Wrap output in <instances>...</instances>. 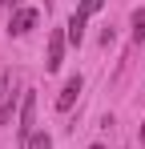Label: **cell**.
<instances>
[{
    "label": "cell",
    "instance_id": "7a4b0ae2",
    "mask_svg": "<svg viewBox=\"0 0 145 149\" xmlns=\"http://www.w3.org/2000/svg\"><path fill=\"white\" fill-rule=\"evenodd\" d=\"M65 40H69V36H65L61 28L48 36V61H45V69H48V73H56V69H61V61H65Z\"/></svg>",
    "mask_w": 145,
    "mask_h": 149
},
{
    "label": "cell",
    "instance_id": "8992f818",
    "mask_svg": "<svg viewBox=\"0 0 145 149\" xmlns=\"http://www.w3.org/2000/svg\"><path fill=\"white\" fill-rule=\"evenodd\" d=\"M101 8H105V0H81V8H77V12H81V16L89 20V16H97Z\"/></svg>",
    "mask_w": 145,
    "mask_h": 149
},
{
    "label": "cell",
    "instance_id": "6da1fadb",
    "mask_svg": "<svg viewBox=\"0 0 145 149\" xmlns=\"http://www.w3.org/2000/svg\"><path fill=\"white\" fill-rule=\"evenodd\" d=\"M36 20H40L36 8H16V12L8 16V32H12V36H24L28 28H36Z\"/></svg>",
    "mask_w": 145,
    "mask_h": 149
},
{
    "label": "cell",
    "instance_id": "3957f363",
    "mask_svg": "<svg viewBox=\"0 0 145 149\" xmlns=\"http://www.w3.org/2000/svg\"><path fill=\"white\" fill-rule=\"evenodd\" d=\"M32 109H36V97L24 93V101H20V125H16V133H20L24 145H28V137H32Z\"/></svg>",
    "mask_w": 145,
    "mask_h": 149
},
{
    "label": "cell",
    "instance_id": "30bf717a",
    "mask_svg": "<svg viewBox=\"0 0 145 149\" xmlns=\"http://www.w3.org/2000/svg\"><path fill=\"white\" fill-rule=\"evenodd\" d=\"M0 4H8V8H24V0H0Z\"/></svg>",
    "mask_w": 145,
    "mask_h": 149
},
{
    "label": "cell",
    "instance_id": "ba28073f",
    "mask_svg": "<svg viewBox=\"0 0 145 149\" xmlns=\"http://www.w3.org/2000/svg\"><path fill=\"white\" fill-rule=\"evenodd\" d=\"M133 36H137V40H145V8H137V12H133Z\"/></svg>",
    "mask_w": 145,
    "mask_h": 149
},
{
    "label": "cell",
    "instance_id": "52a82bcc",
    "mask_svg": "<svg viewBox=\"0 0 145 149\" xmlns=\"http://www.w3.org/2000/svg\"><path fill=\"white\" fill-rule=\"evenodd\" d=\"M28 149H52V137L48 133H32L28 137Z\"/></svg>",
    "mask_w": 145,
    "mask_h": 149
},
{
    "label": "cell",
    "instance_id": "8fae6325",
    "mask_svg": "<svg viewBox=\"0 0 145 149\" xmlns=\"http://www.w3.org/2000/svg\"><path fill=\"white\" fill-rule=\"evenodd\" d=\"M141 145H145V121H141Z\"/></svg>",
    "mask_w": 145,
    "mask_h": 149
},
{
    "label": "cell",
    "instance_id": "9c48e42d",
    "mask_svg": "<svg viewBox=\"0 0 145 149\" xmlns=\"http://www.w3.org/2000/svg\"><path fill=\"white\" fill-rule=\"evenodd\" d=\"M12 109H16V97H8L4 105H0V125H8V121H12Z\"/></svg>",
    "mask_w": 145,
    "mask_h": 149
},
{
    "label": "cell",
    "instance_id": "277c9868",
    "mask_svg": "<svg viewBox=\"0 0 145 149\" xmlns=\"http://www.w3.org/2000/svg\"><path fill=\"white\" fill-rule=\"evenodd\" d=\"M81 85H85V81H81L77 73L65 81V89H61V97H56V109H61V113H69V109H72V101L81 97Z\"/></svg>",
    "mask_w": 145,
    "mask_h": 149
},
{
    "label": "cell",
    "instance_id": "5b68a950",
    "mask_svg": "<svg viewBox=\"0 0 145 149\" xmlns=\"http://www.w3.org/2000/svg\"><path fill=\"white\" fill-rule=\"evenodd\" d=\"M85 24H89V20H85L81 12H72V16H69V24H65V36H69L72 45H81V40H85Z\"/></svg>",
    "mask_w": 145,
    "mask_h": 149
}]
</instances>
